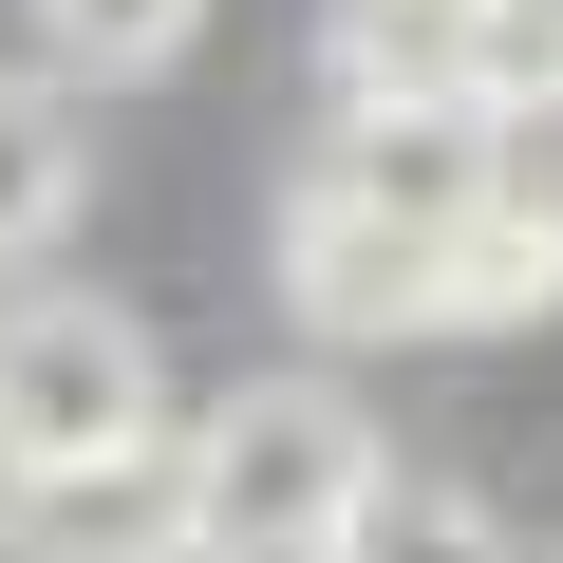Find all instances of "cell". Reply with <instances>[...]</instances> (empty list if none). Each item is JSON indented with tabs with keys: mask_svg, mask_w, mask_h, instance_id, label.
Wrapping results in <instances>:
<instances>
[{
	"mask_svg": "<svg viewBox=\"0 0 563 563\" xmlns=\"http://www.w3.org/2000/svg\"><path fill=\"white\" fill-rule=\"evenodd\" d=\"M169 357L132 301L95 282H20L0 301V488H57V470H113V451H169Z\"/></svg>",
	"mask_w": 563,
	"mask_h": 563,
	"instance_id": "7a4b0ae2",
	"label": "cell"
},
{
	"mask_svg": "<svg viewBox=\"0 0 563 563\" xmlns=\"http://www.w3.org/2000/svg\"><path fill=\"white\" fill-rule=\"evenodd\" d=\"M339 563H526V544H507V507H488V488H451V470H395V488L357 507V544H339Z\"/></svg>",
	"mask_w": 563,
	"mask_h": 563,
	"instance_id": "ba28073f",
	"label": "cell"
},
{
	"mask_svg": "<svg viewBox=\"0 0 563 563\" xmlns=\"http://www.w3.org/2000/svg\"><path fill=\"white\" fill-rule=\"evenodd\" d=\"M301 169H320V188H357V207H395V225H432V244H451V225H470V207H488V188H507V169H526V151H507V132H488V113H339V132H320V151H301Z\"/></svg>",
	"mask_w": 563,
	"mask_h": 563,
	"instance_id": "5b68a950",
	"label": "cell"
},
{
	"mask_svg": "<svg viewBox=\"0 0 563 563\" xmlns=\"http://www.w3.org/2000/svg\"><path fill=\"white\" fill-rule=\"evenodd\" d=\"M526 320H563V188L544 169H507L451 225V282H432V339H526Z\"/></svg>",
	"mask_w": 563,
	"mask_h": 563,
	"instance_id": "8992f818",
	"label": "cell"
},
{
	"mask_svg": "<svg viewBox=\"0 0 563 563\" xmlns=\"http://www.w3.org/2000/svg\"><path fill=\"white\" fill-rule=\"evenodd\" d=\"M76 169H95V151H76V95H57L38 57H0V282L76 225Z\"/></svg>",
	"mask_w": 563,
	"mask_h": 563,
	"instance_id": "52a82bcc",
	"label": "cell"
},
{
	"mask_svg": "<svg viewBox=\"0 0 563 563\" xmlns=\"http://www.w3.org/2000/svg\"><path fill=\"white\" fill-rule=\"evenodd\" d=\"M282 320H301L320 357H376V339H432V282H451V244L432 225H395V207H357V188H282Z\"/></svg>",
	"mask_w": 563,
	"mask_h": 563,
	"instance_id": "3957f363",
	"label": "cell"
},
{
	"mask_svg": "<svg viewBox=\"0 0 563 563\" xmlns=\"http://www.w3.org/2000/svg\"><path fill=\"white\" fill-rule=\"evenodd\" d=\"M395 20H488V0H395Z\"/></svg>",
	"mask_w": 563,
	"mask_h": 563,
	"instance_id": "30bf717a",
	"label": "cell"
},
{
	"mask_svg": "<svg viewBox=\"0 0 563 563\" xmlns=\"http://www.w3.org/2000/svg\"><path fill=\"white\" fill-rule=\"evenodd\" d=\"M207 38V0H38V76L76 95V76H169Z\"/></svg>",
	"mask_w": 563,
	"mask_h": 563,
	"instance_id": "9c48e42d",
	"label": "cell"
},
{
	"mask_svg": "<svg viewBox=\"0 0 563 563\" xmlns=\"http://www.w3.org/2000/svg\"><path fill=\"white\" fill-rule=\"evenodd\" d=\"M0 563H188V432L57 470V488H0Z\"/></svg>",
	"mask_w": 563,
	"mask_h": 563,
	"instance_id": "277c9868",
	"label": "cell"
},
{
	"mask_svg": "<svg viewBox=\"0 0 563 563\" xmlns=\"http://www.w3.org/2000/svg\"><path fill=\"white\" fill-rule=\"evenodd\" d=\"M376 488H395V451L320 357H282V376L188 413V563H339Z\"/></svg>",
	"mask_w": 563,
	"mask_h": 563,
	"instance_id": "6da1fadb",
	"label": "cell"
}]
</instances>
